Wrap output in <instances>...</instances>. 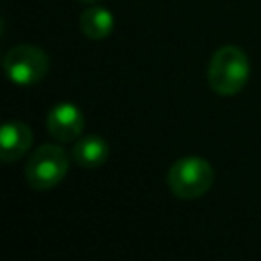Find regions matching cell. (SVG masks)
<instances>
[{"label":"cell","instance_id":"ba28073f","mask_svg":"<svg viewBox=\"0 0 261 261\" xmlns=\"http://www.w3.org/2000/svg\"><path fill=\"white\" fill-rule=\"evenodd\" d=\"M114 29V16L104 6H90L80 16V31L92 41L106 39Z\"/></svg>","mask_w":261,"mask_h":261},{"label":"cell","instance_id":"7a4b0ae2","mask_svg":"<svg viewBox=\"0 0 261 261\" xmlns=\"http://www.w3.org/2000/svg\"><path fill=\"white\" fill-rule=\"evenodd\" d=\"M214 184L212 165L198 155H188L171 163L167 171V186L175 198L196 200L202 198Z\"/></svg>","mask_w":261,"mask_h":261},{"label":"cell","instance_id":"3957f363","mask_svg":"<svg viewBox=\"0 0 261 261\" xmlns=\"http://www.w3.org/2000/svg\"><path fill=\"white\" fill-rule=\"evenodd\" d=\"M69 169V159L67 153L53 143H45L35 149L31 155L27 167H24V177L27 184L35 190H51L63 181Z\"/></svg>","mask_w":261,"mask_h":261},{"label":"cell","instance_id":"52a82bcc","mask_svg":"<svg viewBox=\"0 0 261 261\" xmlns=\"http://www.w3.org/2000/svg\"><path fill=\"white\" fill-rule=\"evenodd\" d=\"M110 155V147L108 143L102 139V137H96V135H88V137H82L75 147H73V159L77 165L86 167V169H96L100 165L106 163Z\"/></svg>","mask_w":261,"mask_h":261},{"label":"cell","instance_id":"5b68a950","mask_svg":"<svg viewBox=\"0 0 261 261\" xmlns=\"http://www.w3.org/2000/svg\"><path fill=\"white\" fill-rule=\"evenodd\" d=\"M45 124L53 139L67 143L82 135L86 120H84V112L80 106H75L71 102H59L47 112Z\"/></svg>","mask_w":261,"mask_h":261},{"label":"cell","instance_id":"6da1fadb","mask_svg":"<svg viewBox=\"0 0 261 261\" xmlns=\"http://www.w3.org/2000/svg\"><path fill=\"white\" fill-rule=\"evenodd\" d=\"M251 73V63L247 53L237 45H222L214 51L208 63V86L218 96L239 94Z\"/></svg>","mask_w":261,"mask_h":261},{"label":"cell","instance_id":"8992f818","mask_svg":"<svg viewBox=\"0 0 261 261\" xmlns=\"http://www.w3.org/2000/svg\"><path fill=\"white\" fill-rule=\"evenodd\" d=\"M33 145V130L29 124L20 120H8L4 122L0 130V157L2 161L10 163L20 159Z\"/></svg>","mask_w":261,"mask_h":261},{"label":"cell","instance_id":"277c9868","mask_svg":"<svg viewBox=\"0 0 261 261\" xmlns=\"http://www.w3.org/2000/svg\"><path fill=\"white\" fill-rule=\"evenodd\" d=\"M8 80L16 86H35L49 71V57L41 47L14 45L2 59Z\"/></svg>","mask_w":261,"mask_h":261},{"label":"cell","instance_id":"9c48e42d","mask_svg":"<svg viewBox=\"0 0 261 261\" xmlns=\"http://www.w3.org/2000/svg\"><path fill=\"white\" fill-rule=\"evenodd\" d=\"M77 2H86V4H94V2H98V0H77Z\"/></svg>","mask_w":261,"mask_h":261}]
</instances>
